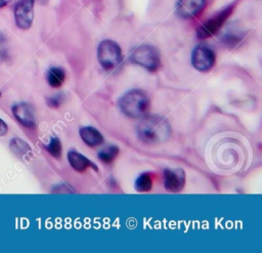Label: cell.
<instances>
[{
  "instance_id": "1",
  "label": "cell",
  "mask_w": 262,
  "mask_h": 253,
  "mask_svg": "<svg viewBox=\"0 0 262 253\" xmlns=\"http://www.w3.org/2000/svg\"><path fill=\"white\" fill-rule=\"evenodd\" d=\"M136 132L142 142L146 144H159L169 138L171 128L165 118L146 115L138 123Z\"/></svg>"
},
{
  "instance_id": "2",
  "label": "cell",
  "mask_w": 262,
  "mask_h": 253,
  "mask_svg": "<svg viewBox=\"0 0 262 253\" xmlns=\"http://www.w3.org/2000/svg\"><path fill=\"white\" fill-rule=\"evenodd\" d=\"M121 112L129 118L141 119L148 114L150 101L147 94L140 89H132L124 93L119 99Z\"/></svg>"
},
{
  "instance_id": "3",
  "label": "cell",
  "mask_w": 262,
  "mask_h": 253,
  "mask_svg": "<svg viewBox=\"0 0 262 253\" xmlns=\"http://www.w3.org/2000/svg\"><path fill=\"white\" fill-rule=\"evenodd\" d=\"M130 60L150 72L157 71L161 65L159 51L149 44L136 46L130 53Z\"/></svg>"
},
{
  "instance_id": "4",
  "label": "cell",
  "mask_w": 262,
  "mask_h": 253,
  "mask_svg": "<svg viewBox=\"0 0 262 253\" xmlns=\"http://www.w3.org/2000/svg\"><path fill=\"white\" fill-rule=\"evenodd\" d=\"M97 59L104 70L117 68L123 60L121 47L113 40H102L97 47Z\"/></svg>"
},
{
  "instance_id": "5",
  "label": "cell",
  "mask_w": 262,
  "mask_h": 253,
  "mask_svg": "<svg viewBox=\"0 0 262 253\" xmlns=\"http://www.w3.org/2000/svg\"><path fill=\"white\" fill-rule=\"evenodd\" d=\"M233 10V4L228 5L213 16L209 17L206 22H204L200 28L196 31V36L200 39L208 38L214 34H216L220 28L223 26L225 20L228 18V16L231 14Z\"/></svg>"
},
{
  "instance_id": "6",
  "label": "cell",
  "mask_w": 262,
  "mask_h": 253,
  "mask_svg": "<svg viewBox=\"0 0 262 253\" xmlns=\"http://www.w3.org/2000/svg\"><path fill=\"white\" fill-rule=\"evenodd\" d=\"M35 0H18L13 8L14 22L18 29L28 30L34 19Z\"/></svg>"
},
{
  "instance_id": "7",
  "label": "cell",
  "mask_w": 262,
  "mask_h": 253,
  "mask_svg": "<svg viewBox=\"0 0 262 253\" xmlns=\"http://www.w3.org/2000/svg\"><path fill=\"white\" fill-rule=\"evenodd\" d=\"M215 53L207 45L201 44L193 48L191 53V65L200 72L210 71L215 64Z\"/></svg>"
},
{
  "instance_id": "8",
  "label": "cell",
  "mask_w": 262,
  "mask_h": 253,
  "mask_svg": "<svg viewBox=\"0 0 262 253\" xmlns=\"http://www.w3.org/2000/svg\"><path fill=\"white\" fill-rule=\"evenodd\" d=\"M14 118L23 126L34 128L36 126V115L34 107L29 102H17L11 108Z\"/></svg>"
},
{
  "instance_id": "9",
  "label": "cell",
  "mask_w": 262,
  "mask_h": 253,
  "mask_svg": "<svg viewBox=\"0 0 262 253\" xmlns=\"http://www.w3.org/2000/svg\"><path fill=\"white\" fill-rule=\"evenodd\" d=\"M165 188L170 193H179L185 184V173L181 168L165 169L163 173Z\"/></svg>"
},
{
  "instance_id": "10",
  "label": "cell",
  "mask_w": 262,
  "mask_h": 253,
  "mask_svg": "<svg viewBox=\"0 0 262 253\" xmlns=\"http://www.w3.org/2000/svg\"><path fill=\"white\" fill-rule=\"evenodd\" d=\"M206 5V0H178L176 12L182 18H191L198 15Z\"/></svg>"
},
{
  "instance_id": "11",
  "label": "cell",
  "mask_w": 262,
  "mask_h": 253,
  "mask_svg": "<svg viewBox=\"0 0 262 253\" xmlns=\"http://www.w3.org/2000/svg\"><path fill=\"white\" fill-rule=\"evenodd\" d=\"M67 157L71 167L78 172H84L89 167H92L94 170H97L96 166L88 158H86L84 155L80 154L75 150L69 151Z\"/></svg>"
},
{
  "instance_id": "12",
  "label": "cell",
  "mask_w": 262,
  "mask_h": 253,
  "mask_svg": "<svg viewBox=\"0 0 262 253\" xmlns=\"http://www.w3.org/2000/svg\"><path fill=\"white\" fill-rule=\"evenodd\" d=\"M81 139L89 146H97L103 142L102 134L92 126H83L79 130Z\"/></svg>"
},
{
  "instance_id": "13",
  "label": "cell",
  "mask_w": 262,
  "mask_h": 253,
  "mask_svg": "<svg viewBox=\"0 0 262 253\" xmlns=\"http://www.w3.org/2000/svg\"><path fill=\"white\" fill-rule=\"evenodd\" d=\"M46 79H47L48 84L51 87H53V88L60 87L66 80V72L63 69H61L59 67H51L47 71Z\"/></svg>"
},
{
  "instance_id": "14",
  "label": "cell",
  "mask_w": 262,
  "mask_h": 253,
  "mask_svg": "<svg viewBox=\"0 0 262 253\" xmlns=\"http://www.w3.org/2000/svg\"><path fill=\"white\" fill-rule=\"evenodd\" d=\"M9 149L15 156L19 158H24L32 152L29 143L18 137H14L9 141Z\"/></svg>"
},
{
  "instance_id": "15",
  "label": "cell",
  "mask_w": 262,
  "mask_h": 253,
  "mask_svg": "<svg viewBox=\"0 0 262 253\" xmlns=\"http://www.w3.org/2000/svg\"><path fill=\"white\" fill-rule=\"evenodd\" d=\"M151 186H152V176L150 173H146V172L140 174L134 182V187L139 193L148 192L150 191Z\"/></svg>"
},
{
  "instance_id": "16",
  "label": "cell",
  "mask_w": 262,
  "mask_h": 253,
  "mask_svg": "<svg viewBox=\"0 0 262 253\" xmlns=\"http://www.w3.org/2000/svg\"><path fill=\"white\" fill-rule=\"evenodd\" d=\"M118 154H119V147L117 145H108L105 149L101 150L98 153L97 157L101 162L110 164L117 158Z\"/></svg>"
},
{
  "instance_id": "17",
  "label": "cell",
  "mask_w": 262,
  "mask_h": 253,
  "mask_svg": "<svg viewBox=\"0 0 262 253\" xmlns=\"http://www.w3.org/2000/svg\"><path fill=\"white\" fill-rule=\"evenodd\" d=\"M46 150L47 152L54 158H60L61 156V142L57 137H52L50 141L46 144Z\"/></svg>"
},
{
  "instance_id": "18",
  "label": "cell",
  "mask_w": 262,
  "mask_h": 253,
  "mask_svg": "<svg viewBox=\"0 0 262 253\" xmlns=\"http://www.w3.org/2000/svg\"><path fill=\"white\" fill-rule=\"evenodd\" d=\"M9 58V52H8V44L6 37L3 33L0 32V60L6 61Z\"/></svg>"
},
{
  "instance_id": "19",
  "label": "cell",
  "mask_w": 262,
  "mask_h": 253,
  "mask_svg": "<svg viewBox=\"0 0 262 253\" xmlns=\"http://www.w3.org/2000/svg\"><path fill=\"white\" fill-rule=\"evenodd\" d=\"M62 101H63L62 94H54L50 97H47L46 99V102L50 108H58L62 103Z\"/></svg>"
},
{
  "instance_id": "20",
  "label": "cell",
  "mask_w": 262,
  "mask_h": 253,
  "mask_svg": "<svg viewBox=\"0 0 262 253\" xmlns=\"http://www.w3.org/2000/svg\"><path fill=\"white\" fill-rule=\"evenodd\" d=\"M7 131H8V126H7V124L4 122V120H2V119L0 118V136L5 135V134L7 133Z\"/></svg>"
},
{
  "instance_id": "21",
  "label": "cell",
  "mask_w": 262,
  "mask_h": 253,
  "mask_svg": "<svg viewBox=\"0 0 262 253\" xmlns=\"http://www.w3.org/2000/svg\"><path fill=\"white\" fill-rule=\"evenodd\" d=\"M9 2H10V0H0V8L6 6Z\"/></svg>"
}]
</instances>
